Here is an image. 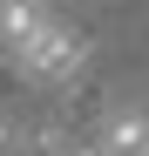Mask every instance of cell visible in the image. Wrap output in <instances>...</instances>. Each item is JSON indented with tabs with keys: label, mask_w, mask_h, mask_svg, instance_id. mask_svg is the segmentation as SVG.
I'll use <instances>...</instances> for the list:
<instances>
[{
	"label": "cell",
	"mask_w": 149,
	"mask_h": 156,
	"mask_svg": "<svg viewBox=\"0 0 149 156\" xmlns=\"http://www.w3.org/2000/svg\"><path fill=\"white\" fill-rule=\"evenodd\" d=\"M7 61L27 75V82H68V75L88 61V41L74 34V27H61V20H47V14H41L34 27L7 48Z\"/></svg>",
	"instance_id": "obj_1"
},
{
	"label": "cell",
	"mask_w": 149,
	"mask_h": 156,
	"mask_svg": "<svg viewBox=\"0 0 149 156\" xmlns=\"http://www.w3.org/2000/svg\"><path fill=\"white\" fill-rule=\"evenodd\" d=\"M149 149V115H109V129H102V156H142Z\"/></svg>",
	"instance_id": "obj_2"
},
{
	"label": "cell",
	"mask_w": 149,
	"mask_h": 156,
	"mask_svg": "<svg viewBox=\"0 0 149 156\" xmlns=\"http://www.w3.org/2000/svg\"><path fill=\"white\" fill-rule=\"evenodd\" d=\"M7 143H14V122H0V149H7Z\"/></svg>",
	"instance_id": "obj_3"
},
{
	"label": "cell",
	"mask_w": 149,
	"mask_h": 156,
	"mask_svg": "<svg viewBox=\"0 0 149 156\" xmlns=\"http://www.w3.org/2000/svg\"><path fill=\"white\" fill-rule=\"evenodd\" d=\"M68 156H102V149H68Z\"/></svg>",
	"instance_id": "obj_4"
},
{
	"label": "cell",
	"mask_w": 149,
	"mask_h": 156,
	"mask_svg": "<svg viewBox=\"0 0 149 156\" xmlns=\"http://www.w3.org/2000/svg\"><path fill=\"white\" fill-rule=\"evenodd\" d=\"M142 156H149V149H142Z\"/></svg>",
	"instance_id": "obj_5"
}]
</instances>
